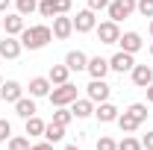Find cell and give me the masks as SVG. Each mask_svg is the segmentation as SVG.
<instances>
[{"label":"cell","instance_id":"6da1fadb","mask_svg":"<svg viewBox=\"0 0 153 150\" xmlns=\"http://www.w3.org/2000/svg\"><path fill=\"white\" fill-rule=\"evenodd\" d=\"M50 38H53V30L44 27V24H38V27H24V33H21V44H24L27 50H41Z\"/></svg>","mask_w":153,"mask_h":150},{"label":"cell","instance_id":"7a4b0ae2","mask_svg":"<svg viewBox=\"0 0 153 150\" xmlns=\"http://www.w3.org/2000/svg\"><path fill=\"white\" fill-rule=\"evenodd\" d=\"M47 97H50V103H53L56 109L59 106H71V103L76 100V85L74 82H62V85H56Z\"/></svg>","mask_w":153,"mask_h":150},{"label":"cell","instance_id":"3957f363","mask_svg":"<svg viewBox=\"0 0 153 150\" xmlns=\"http://www.w3.org/2000/svg\"><path fill=\"white\" fill-rule=\"evenodd\" d=\"M106 9H109V21L118 24V21L130 18V15L135 12V0H109V6H106Z\"/></svg>","mask_w":153,"mask_h":150},{"label":"cell","instance_id":"277c9868","mask_svg":"<svg viewBox=\"0 0 153 150\" xmlns=\"http://www.w3.org/2000/svg\"><path fill=\"white\" fill-rule=\"evenodd\" d=\"M118 38H121V30H118L115 21H103L97 27V41L100 44H118Z\"/></svg>","mask_w":153,"mask_h":150},{"label":"cell","instance_id":"5b68a950","mask_svg":"<svg viewBox=\"0 0 153 150\" xmlns=\"http://www.w3.org/2000/svg\"><path fill=\"white\" fill-rule=\"evenodd\" d=\"M21 50H24V44H21V38H15V36H6L0 41V56L3 59H18Z\"/></svg>","mask_w":153,"mask_h":150},{"label":"cell","instance_id":"8992f818","mask_svg":"<svg viewBox=\"0 0 153 150\" xmlns=\"http://www.w3.org/2000/svg\"><path fill=\"white\" fill-rule=\"evenodd\" d=\"M109 85H106V79H91L88 82V100L91 103H103V100H109Z\"/></svg>","mask_w":153,"mask_h":150},{"label":"cell","instance_id":"52a82bcc","mask_svg":"<svg viewBox=\"0 0 153 150\" xmlns=\"http://www.w3.org/2000/svg\"><path fill=\"white\" fill-rule=\"evenodd\" d=\"M94 27H97V21H94V12H91V9L76 12V18H74V30L76 33H91Z\"/></svg>","mask_w":153,"mask_h":150},{"label":"cell","instance_id":"ba28073f","mask_svg":"<svg viewBox=\"0 0 153 150\" xmlns=\"http://www.w3.org/2000/svg\"><path fill=\"white\" fill-rule=\"evenodd\" d=\"M133 53H115L112 59H109V71H118V74H127V71H133Z\"/></svg>","mask_w":153,"mask_h":150},{"label":"cell","instance_id":"9c48e42d","mask_svg":"<svg viewBox=\"0 0 153 150\" xmlns=\"http://www.w3.org/2000/svg\"><path fill=\"white\" fill-rule=\"evenodd\" d=\"M0 97H3L6 103H18L21 97H24V88H21V82H15V79H6V82L0 85Z\"/></svg>","mask_w":153,"mask_h":150},{"label":"cell","instance_id":"30bf717a","mask_svg":"<svg viewBox=\"0 0 153 150\" xmlns=\"http://www.w3.org/2000/svg\"><path fill=\"white\" fill-rule=\"evenodd\" d=\"M85 71L91 74V79H103V76L109 74V59H103V56H94V59H88Z\"/></svg>","mask_w":153,"mask_h":150},{"label":"cell","instance_id":"8fae6325","mask_svg":"<svg viewBox=\"0 0 153 150\" xmlns=\"http://www.w3.org/2000/svg\"><path fill=\"white\" fill-rule=\"evenodd\" d=\"M133 82L138 88H147L153 82V68L150 65H133Z\"/></svg>","mask_w":153,"mask_h":150},{"label":"cell","instance_id":"7c38bea8","mask_svg":"<svg viewBox=\"0 0 153 150\" xmlns=\"http://www.w3.org/2000/svg\"><path fill=\"white\" fill-rule=\"evenodd\" d=\"M71 33H74V18H65V15H56V18H53V36L65 41V38L71 36Z\"/></svg>","mask_w":153,"mask_h":150},{"label":"cell","instance_id":"4fadbf2b","mask_svg":"<svg viewBox=\"0 0 153 150\" xmlns=\"http://www.w3.org/2000/svg\"><path fill=\"white\" fill-rule=\"evenodd\" d=\"M118 44H121V50H124V53H138L144 41H141L138 33H124V36L118 38Z\"/></svg>","mask_w":153,"mask_h":150},{"label":"cell","instance_id":"5bb4252c","mask_svg":"<svg viewBox=\"0 0 153 150\" xmlns=\"http://www.w3.org/2000/svg\"><path fill=\"white\" fill-rule=\"evenodd\" d=\"M3 27H6V36H21L24 33V15H18V12L6 15L3 18Z\"/></svg>","mask_w":153,"mask_h":150},{"label":"cell","instance_id":"9a60e30c","mask_svg":"<svg viewBox=\"0 0 153 150\" xmlns=\"http://www.w3.org/2000/svg\"><path fill=\"white\" fill-rule=\"evenodd\" d=\"M94 115H97V121H100V124H112V121H118V109H115L109 100H103V103L94 109Z\"/></svg>","mask_w":153,"mask_h":150},{"label":"cell","instance_id":"2e32d148","mask_svg":"<svg viewBox=\"0 0 153 150\" xmlns=\"http://www.w3.org/2000/svg\"><path fill=\"white\" fill-rule=\"evenodd\" d=\"M50 85H53V82H50L47 76H36V79H30V94H33V97H47V94H50Z\"/></svg>","mask_w":153,"mask_h":150},{"label":"cell","instance_id":"e0dca14e","mask_svg":"<svg viewBox=\"0 0 153 150\" xmlns=\"http://www.w3.org/2000/svg\"><path fill=\"white\" fill-rule=\"evenodd\" d=\"M65 65H68L71 71H85V65H88V56H85L82 50H71V53L65 56Z\"/></svg>","mask_w":153,"mask_h":150},{"label":"cell","instance_id":"ac0fdd59","mask_svg":"<svg viewBox=\"0 0 153 150\" xmlns=\"http://www.w3.org/2000/svg\"><path fill=\"white\" fill-rule=\"evenodd\" d=\"M71 112H74V118H88V115H94V103L85 97V100H74L71 103Z\"/></svg>","mask_w":153,"mask_h":150},{"label":"cell","instance_id":"d6986e66","mask_svg":"<svg viewBox=\"0 0 153 150\" xmlns=\"http://www.w3.org/2000/svg\"><path fill=\"white\" fill-rule=\"evenodd\" d=\"M15 112H18V118L27 121V118H33V115H36V103H33L30 97H21L18 103H15Z\"/></svg>","mask_w":153,"mask_h":150},{"label":"cell","instance_id":"ffe728a7","mask_svg":"<svg viewBox=\"0 0 153 150\" xmlns=\"http://www.w3.org/2000/svg\"><path fill=\"white\" fill-rule=\"evenodd\" d=\"M68 74H71V68H68V65H53L47 79H50L53 85H62V82H68Z\"/></svg>","mask_w":153,"mask_h":150},{"label":"cell","instance_id":"44dd1931","mask_svg":"<svg viewBox=\"0 0 153 150\" xmlns=\"http://www.w3.org/2000/svg\"><path fill=\"white\" fill-rule=\"evenodd\" d=\"M62 135H65V127H62V124H56V121H50V124L44 127V138H47L50 144L62 141Z\"/></svg>","mask_w":153,"mask_h":150},{"label":"cell","instance_id":"7402d4cb","mask_svg":"<svg viewBox=\"0 0 153 150\" xmlns=\"http://www.w3.org/2000/svg\"><path fill=\"white\" fill-rule=\"evenodd\" d=\"M118 127H121V132H135L141 124H138L130 112H124V115H118Z\"/></svg>","mask_w":153,"mask_h":150},{"label":"cell","instance_id":"603a6c76","mask_svg":"<svg viewBox=\"0 0 153 150\" xmlns=\"http://www.w3.org/2000/svg\"><path fill=\"white\" fill-rule=\"evenodd\" d=\"M44 127H47V124H44L41 118H36V115L27 118V135H44Z\"/></svg>","mask_w":153,"mask_h":150},{"label":"cell","instance_id":"cb8c5ba5","mask_svg":"<svg viewBox=\"0 0 153 150\" xmlns=\"http://www.w3.org/2000/svg\"><path fill=\"white\" fill-rule=\"evenodd\" d=\"M127 112L133 115V118L138 121V124H144V121H147V106H144V103H133V106H130Z\"/></svg>","mask_w":153,"mask_h":150},{"label":"cell","instance_id":"d4e9b609","mask_svg":"<svg viewBox=\"0 0 153 150\" xmlns=\"http://www.w3.org/2000/svg\"><path fill=\"white\" fill-rule=\"evenodd\" d=\"M53 121L62 124V127H68V124L74 121V112H71V109H65V106H59V112H53Z\"/></svg>","mask_w":153,"mask_h":150},{"label":"cell","instance_id":"484cf974","mask_svg":"<svg viewBox=\"0 0 153 150\" xmlns=\"http://www.w3.org/2000/svg\"><path fill=\"white\" fill-rule=\"evenodd\" d=\"M15 6H18V15H33L38 9V0H18Z\"/></svg>","mask_w":153,"mask_h":150},{"label":"cell","instance_id":"4316f807","mask_svg":"<svg viewBox=\"0 0 153 150\" xmlns=\"http://www.w3.org/2000/svg\"><path fill=\"white\" fill-rule=\"evenodd\" d=\"M38 12L44 18H56V3L53 0H38Z\"/></svg>","mask_w":153,"mask_h":150},{"label":"cell","instance_id":"83f0119b","mask_svg":"<svg viewBox=\"0 0 153 150\" xmlns=\"http://www.w3.org/2000/svg\"><path fill=\"white\" fill-rule=\"evenodd\" d=\"M118 150H141V141L133 135H124V141H118Z\"/></svg>","mask_w":153,"mask_h":150},{"label":"cell","instance_id":"f1b7e54d","mask_svg":"<svg viewBox=\"0 0 153 150\" xmlns=\"http://www.w3.org/2000/svg\"><path fill=\"white\" fill-rule=\"evenodd\" d=\"M135 9L141 12V18H153V0H135Z\"/></svg>","mask_w":153,"mask_h":150},{"label":"cell","instance_id":"f546056e","mask_svg":"<svg viewBox=\"0 0 153 150\" xmlns=\"http://www.w3.org/2000/svg\"><path fill=\"white\" fill-rule=\"evenodd\" d=\"M9 150H30V138H21V135L9 138Z\"/></svg>","mask_w":153,"mask_h":150},{"label":"cell","instance_id":"4dcf8cb0","mask_svg":"<svg viewBox=\"0 0 153 150\" xmlns=\"http://www.w3.org/2000/svg\"><path fill=\"white\" fill-rule=\"evenodd\" d=\"M97 150H118V144H115V138H109V135H100L97 138Z\"/></svg>","mask_w":153,"mask_h":150},{"label":"cell","instance_id":"1f68e13d","mask_svg":"<svg viewBox=\"0 0 153 150\" xmlns=\"http://www.w3.org/2000/svg\"><path fill=\"white\" fill-rule=\"evenodd\" d=\"M9 135H12V124L9 121H0V141H6Z\"/></svg>","mask_w":153,"mask_h":150},{"label":"cell","instance_id":"d6a6232c","mask_svg":"<svg viewBox=\"0 0 153 150\" xmlns=\"http://www.w3.org/2000/svg\"><path fill=\"white\" fill-rule=\"evenodd\" d=\"M109 6V0H88V9L91 12H100V9H106Z\"/></svg>","mask_w":153,"mask_h":150},{"label":"cell","instance_id":"836d02e7","mask_svg":"<svg viewBox=\"0 0 153 150\" xmlns=\"http://www.w3.org/2000/svg\"><path fill=\"white\" fill-rule=\"evenodd\" d=\"M53 3H56V15H65L71 9V0H53Z\"/></svg>","mask_w":153,"mask_h":150},{"label":"cell","instance_id":"e575fe53","mask_svg":"<svg viewBox=\"0 0 153 150\" xmlns=\"http://www.w3.org/2000/svg\"><path fill=\"white\" fill-rule=\"evenodd\" d=\"M141 150H153V132H147V135L141 138Z\"/></svg>","mask_w":153,"mask_h":150},{"label":"cell","instance_id":"d590c367","mask_svg":"<svg viewBox=\"0 0 153 150\" xmlns=\"http://www.w3.org/2000/svg\"><path fill=\"white\" fill-rule=\"evenodd\" d=\"M30 150H53L50 141H41V144H30Z\"/></svg>","mask_w":153,"mask_h":150},{"label":"cell","instance_id":"8d00e7d4","mask_svg":"<svg viewBox=\"0 0 153 150\" xmlns=\"http://www.w3.org/2000/svg\"><path fill=\"white\" fill-rule=\"evenodd\" d=\"M144 91H147V100H150V103H153V82H150V85H147V88H144Z\"/></svg>","mask_w":153,"mask_h":150},{"label":"cell","instance_id":"74e56055","mask_svg":"<svg viewBox=\"0 0 153 150\" xmlns=\"http://www.w3.org/2000/svg\"><path fill=\"white\" fill-rule=\"evenodd\" d=\"M9 9V0H0V12H6Z\"/></svg>","mask_w":153,"mask_h":150},{"label":"cell","instance_id":"f35d334b","mask_svg":"<svg viewBox=\"0 0 153 150\" xmlns=\"http://www.w3.org/2000/svg\"><path fill=\"white\" fill-rule=\"evenodd\" d=\"M62 150H79V147H76V144H68V147H62Z\"/></svg>","mask_w":153,"mask_h":150},{"label":"cell","instance_id":"ab89813d","mask_svg":"<svg viewBox=\"0 0 153 150\" xmlns=\"http://www.w3.org/2000/svg\"><path fill=\"white\" fill-rule=\"evenodd\" d=\"M147 30H150V36H153V18H150V24H147Z\"/></svg>","mask_w":153,"mask_h":150},{"label":"cell","instance_id":"60d3db41","mask_svg":"<svg viewBox=\"0 0 153 150\" xmlns=\"http://www.w3.org/2000/svg\"><path fill=\"white\" fill-rule=\"evenodd\" d=\"M150 56H153V44H150Z\"/></svg>","mask_w":153,"mask_h":150},{"label":"cell","instance_id":"b9f144b4","mask_svg":"<svg viewBox=\"0 0 153 150\" xmlns=\"http://www.w3.org/2000/svg\"><path fill=\"white\" fill-rule=\"evenodd\" d=\"M0 85H3V76H0Z\"/></svg>","mask_w":153,"mask_h":150},{"label":"cell","instance_id":"7bdbcfd3","mask_svg":"<svg viewBox=\"0 0 153 150\" xmlns=\"http://www.w3.org/2000/svg\"><path fill=\"white\" fill-rule=\"evenodd\" d=\"M0 27H3V18H0Z\"/></svg>","mask_w":153,"mask_h":150}]
</instances>
